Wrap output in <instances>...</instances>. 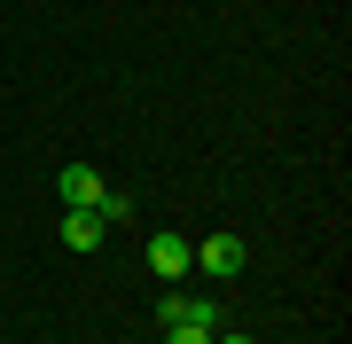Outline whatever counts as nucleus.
Masks as SVG:
<instances>
[{
	"mask_svg": "<svg viewBox=\"0 0 352 344\" xmlns=\"http://www.w3.org/2000/svg\"><path fill=\"white\" fill-rule=\"evenodd\" d=\"M196 266L212 274V282H235L243 266H251V251H243V235H204L196 242Z\"/></svg>",
	"mask_w": 352,
	"mask_h": 344,
	"instance_id": "nucleus-1",
	"label": "nucleus"
},
{
	"mask_svg": "<svg viewBox=\"0 0 352 344\" xmlns=\"http://www.w3.org/2000/svg\"><path fill=\"white\" fill-rule=\"evenodd\" d=\"M63 251H102V211H63Z\"/></svg>",
	"mask_w": 352,
	"mask_h": 344,
	"instance_id": "nucleus-5",
	"label": "nucleus"
},
{
	"mask_svg": "<svg viewBox=\"0 0 352 344\" xmlns=\"http://www.w3.org/2000/svg\"><path fill=\"white\" fill-rule=\"evenodd\" d=\"M212 344H251V336H212Z\"/></svg>",
	"mask_w": 352,
	"mask_h": 344,
	"instance_id": "nucleus-8",
	"label": "nucleus"
},
{
	"mask_svg": "<svg viewBox=\"0 0 352 344\" xmlns=\"http://www.w3.org/2000/svg\"><path fill=\"white\" fill-rule=\"evenodd\" d=\"M102 196H110V188H102V172H87V165H63V211H94Z\"/></svg>",
	"mask_w": 352,
	"mask_h": 344,
	"instance_id": "nucleus-4",
	"label": "nucleus"
},
{
	"mask_svg": "<svg viewBox=\"0 0 352 344\" xmlns=\"http://www.w3.org/2000/svg\"><path fill=\"white\" fill-rule=\"evenodd\" d=\"M149 266H157V282H180L196 266V242H180V235H149Z\"/></svg>",
	"mask_w": 352,
	"mask_h": 344,
	"instance_id": "nucleus-3",
	"label": "nucleus"
},
{
	"mask_svg": "<svg viewBox=\"0 0 352 344\" xmlns=\"http://www.w3.org/2000/svg\"><path fill=\"white\" fill-rule=\"evenodd\" d=\"M157 321L164 329H180V321L188 329H219V297H157Z\"/></svg>",
	"mask_w": 352,
	"mask_h": 344,
	"instance_id": "nucleus-2",
	"label": "nucleus"
},
{
	"mask_svg": "<svg viewBox=\"0 0 352 344\" xmlns=\"http://www.w3.org/2000/svg\"><path fill=\"white\" fill-rule=\"evenodd\" d=\"M164 344H212V329H188L180 321V329H164Z\"/></svg>",
	"mask_w": 352,
	"mask_h": 344,
	"instance_id": "nucleus-7",
	"label": "nucleus"
},
{
	"mask_svg": "<svg viewBox=\"0 0 352 344\" xmlns=\"http://www.w3.org/2000/svg\"><path fill=\"white\" fill-rule=\"evenodd\" d=\"M94 211H102V227H126V219H133V196H118V188H110Z\"/></svg>",
	"mask_w": 352,
	"mask_h": 344,
	"instance_id": "nucleus-6",
	"label": "nucleus"
}]
</instances>
